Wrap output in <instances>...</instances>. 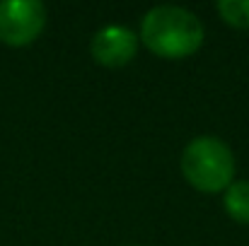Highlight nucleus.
Listing matches in <instances>:
<instances>
[{"mask_svg": "<svg viewBox=\"0 0 249 246\" xmlns=\"http://www.w3.org/2000/svg\"><path fill=\"white\" fill-rule=\"evenodd\" d=\"M141 39L155 56L179 61L194 56L203 46L206 34L194 12L177 5H160L143 17Z\"/></svg>", "mask_w": 249, "mask_h": 246, "instance_id": "nucleus-1", "label": "nucleus"}, {"mask_svg": "<svg viewBox=\"0 0 249 246\" xmlns=\"http://www.w3.org/2000/svg\"><path fill=\"white\" fill-rule=\"evenodd\" d=\"M184 179L201 193H220L232 183L235 157L230 148L211 135L196 138L184 148L181 155Z\"/></svg>", "mask_w": 249, "mask_h": 246, "instance_id": "nucleus-2", "label": "nucleus"}, {"mask_svg": "<svg viewBox=\"0 0 249 246\" xmlns=\"http://www.w3.org/2000/svg\"><path fill=\"white\" fill-rule=\"evenodd\" d=\"M46 24V7L39 0H2L0 2V41L7 46L32 44Z\"/></svg>", "mask_w": 249, "mask_h": 246, "instance_id": "nucleus-3", "label": "nucleus"}, {"mask_svg": "<svg viewBox=\"0 0 249 246\" xmlns=\"http://www.w3.org/2000/svg\"><path fill=\"white\" fill-rule=\"evenodd\" d=\"M136 49H138L136 34L128 27H119V24L99 29L89 44L92 58L104 68H124L126 63L133 61Z\"/></svg>", "mask_w": 249, "mask_h": 246, "instance_id": "nucleus-4", "label": "nucleus"}, {"mask_svg": "<svg viewBox=\"0 0 249 246\" xmlns=\"http://www.w3.org/2000/svg\"><path fill=\"white\" fill-rule=\"evenodd\" d=\"M223 203H225L228 215H230L235 222L249 225V181L230 183V186L225 188Z\"/></svg>", "mask_w": 249, "mask_h": 246, "instance_id": "nucleus-5", "label": "nucleus"}, {"mask_svg": "<svg viewBox=\"0 0 249 246\" xmlns=\"http://www.w3.org/2000/svg\"><path fill=\"white\" fill-rule=\"evenodd\" d=\"M218 12L230 27L249 29V0H220Z\"/></svg>", "mask_w": 249, "mask_h": 246, "instance_id": "nucleus-6", "label": "nucleus"}]
</instances>
